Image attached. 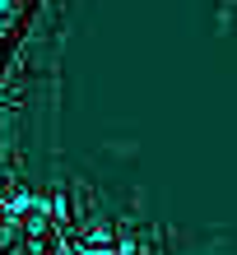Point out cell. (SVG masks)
Returning a JSON list of instances; mask_svg holds the SVG:
<instances>
[{
  "instance_id": "1",
  "label": "cell",
  "mask_w": 237,
  "mask_h": 255,
  "mask_svg": "<svg viewBox=\"0 0 237 255\" xmlns=\"http://www.w3.org/2000/svg\"><path fill=\"white\" fill-rule=\"evenodd\" d=\"M75 251H79V255H112L116 242H112V232H107V228H88L79 242H75Z\"/></svg>"
}]
</instances>
